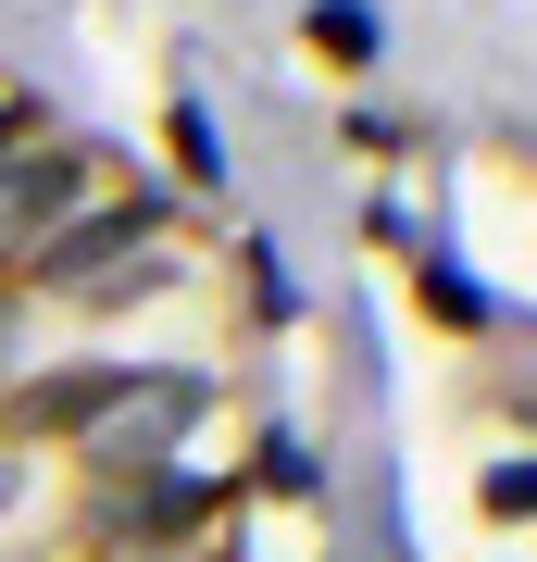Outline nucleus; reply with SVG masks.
I'll list each match as a JSON object with an SVG mask.
<instances>
[{
    "mask_svg": "<svg viewBox=\"0 0 537 562\" xmlns=\"http://www.w3.org/2000/svg\"><path fill=\"white\" fill-rule=\"evenodd\" d=\"M176 276H188V250H176V201H163V188H125V201H88L38 262H25L13 301L38 288V301H76V313H125V301H163Z\"/></svg>",
    "mask_w": 537,
    "mask_h": 562,
    "instance_id": "nucleus-1",
    "label": "nucleus"
},
{
    "mask_svg": "<svg viewBox=\"0 0 537 562\" xmlns=\"http://www.w3.org/2000/svg\"><path fill=\"white\" fill-rule=\"evenodd\" d=\"M213 413H225V375H213V362H138V350H125L113 401L76 425V462H88V487L176 475V462H200V425H213Z\"/></svg>",
    "mask_w": 537,
    "mask_h": 562,
    "instance_id": "nucleus-2",
    "label": "nucleus"
},
{
    "mask_svg": "<svg viewBox=\"0 0 537 562\" xmlns=\"http://www.w3.org/2000/svg\"><path fill=\"white\" fill-rule=\"evenodd\" d=\"M88 201H100V162L76 138H13V150H0V288H13Z\"/></svg>",
    "mask_w": 537,
    "mask_h": 562,
    "instance_id": "nucleus-3",
    "label": "nucleus"
},
{
    "mask_svg": "<svg viewBox=\"0 0 537 562\" xmlns=\"http://www.w3.org/2000/svg\"><path fill=\"white\" fill-rule=\"evenodd\" d=\"M213 525H225V475H213V462H176V475L100 487L88 550H100V562H150V550H200Z\"/></svg>",
    "mask_w": 537,
    "mask_h": 562,
    "instance_id": "nucleus-4",
    "label": "nucleus"
},
{
    "mask_svg": "<svg viewBox=\"0 0 537 562\" xmlns=\"http://www.w3.org/2000/svg\"><path fill=\"white\" fill-rule=\"evenodd\" d=\"M113 375H125V350H100V362H38V375H13L0 387V450H76V425L113 401Z\"/></svg>",
    "mask_w": 537,
    "mask_h": 562,
    "instance_id": "nucleus-5",
    "label": "nucleus"
},
{
    "mask_svg": "<svg viewBox=\"0 0 537 562\" xmlns=\"http://www.w3.org/2000/svg\"><path fill=\"white\" fill-rule=\"evenodd\" d=\"M300 38L338 63V76H376V63H388V13H376V0H313V13H300Z\"/></svg>",
    "mask_w": 537,
    "mask_h": 562,
    "instance_id": "nucleus-6",
    "label": "nucleus"
},
{
    "mask_svg": "<svg viewBox=\"0 0 537 562\" xmlns=\"http://www.w3.org/2000/svg\"><path fill=\"white\" fill-rule=\"evenodd\" d=\"M163 138H176V176H188V188H225V125H213V101H200V88H176V101H163Z\"/></svg>",
    "mask_w": 537,
    "mask_h": 562,
    "instance_id": "nucleus-7",
    "label": "nucleus"
},
{
    "mask_svg": "<svg viewBox=\"0 0 537 562\" xmlns=\"http://www.w3.org/2000/svg\"><path fill=\"white\" fill-rule=\"evenodd\" d=\"M413 288H425V313H438V325H462V338H476V325H488V288L462 276L450 250H413Z\"/></svg>",
    "mask_w": 537,
    "mask_h": 562,
    "instance_id": "nucleus-8",
    "label": "nucleus"
},
{
    "mask_svg": "<svg viewBox=\"0 0 537 562\" xmlns=\"http://www.w3.org/2000/svg\"><path fill=\"white\" fill-rule=\"evenodd\" d=\"M238 276H250L262 325H288V313H300V288H288V250H276V238H238Z\"/></svg>",
    "mask_w": 537,
    "mask_h": 562,
    "instance_id": "nucleus-9",
    "label": "nucleus"
},
{
    "mask_svg": "<svg viewBox=\"0 0 537 562\" xmlns=\"http://www.w3.org/2000/svg\"><path fill=\"white\" fill-rule=\"evenodd\" d=\"M262 487H288V501H313V487H325V462H313V450H300L288 425H276V438H262Z\"/></svg>",
    "mask_w": 537,
    "mask_h": 562,
    "instance_id": "nucleus-10",
    "label": "nucleus"
},
{
    "mask_svg": "<svg viewBox=\"0 0 537 562\" xmlns=\"http://www.w3.org/2000/svg\"><path fill=\"white\" fill-rule=\"evenodd\" d=\"M488 513H500V525L537 513V462H488Z\"/></svg>",
    "mask_w": 537,
    "mask_h": 562,
    "instance_id": "nucleus-11",
    "label": "nucleus"
},
{
    "mask_svg": "<svg viewBox=\"0 0 537 562\" xmlns=\"http://www.w3.org/2000/svg\"><path fill=\"white\" fill-rule=\"evenodd\" d=\"M25 501H38V462H25V450H0V525H13Z\"/></svg>",
    "mask_w": 537,
    "mask_h": 562,
    "instance_id": "nucleus-12",
    "label": "nucleus"
},
{
    "mask_svg": "<svg viewBox=\"0 0 537 562\" xmlns=\"http://www.w3.org/2000/svg\"><path fill=\"white\" fill-rule=\"evenodd\" d=\"M25 125H38V113H25V101H13V88H0V150H13V138H25Z\"/></svg>",
    "mask_w": 537,
    "mask_h": 562,
    "instance_id": "nucleus-13",
    "label": "nucleus"
},
{
    "mask_svg": "<svg viewBox=\"0 0 537 562\" xmlns=\"http://www.w3.org/2000/svg\"><path fill=\"white\" fill-rule=\"evenodd\" d=\"M150 562H225V550H213V538H200V550H150Z\"/></svg>",
    "mask_w": 537,
    "mask_h": 562,
    "instance_id": "nucleus-14",
    "label": "nucleus"
},
{
    "mask_svg": "<svg viewBox=\"0 0 537 562\" xmlns=\"http://www.w3.org/2000/svg\"><path fill=\"white\" fill-rule=\"evenodd\" d=\"M13 325H25V301H13V288H0V338H13Z\"/></svg>",
    "mask_w": 537,
    "mask_h": 562,
    "instance_id": "nucleus-15",
    "label": "nucleus"
}]
</instances>
